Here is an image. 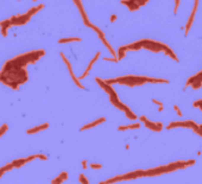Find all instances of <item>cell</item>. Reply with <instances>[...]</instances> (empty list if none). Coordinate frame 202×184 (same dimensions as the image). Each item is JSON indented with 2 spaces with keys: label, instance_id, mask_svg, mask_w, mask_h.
Segmentation results:
<instances>
[{
  "label": "cell",
  "instance_id": "cell-3",
  "mask_svg": "<svg viewBox=\"0 0 202 184\" xmlns=\"http://www.w3.org/2000/svg\"><path fill=\"white\" fill-rule=\"evenodd\" d=\"M48 127V124H44V125H42V126H39V127H36V128H32V130H29L28 131V133L30 134V133H33V132H37V131H39V130H43V128H47Z\"/></svg>",
  "mask_w": 202,
  "mask_h": 184
},
{
  "label": "cell",
  "instance_id": "cell-8",
  "mask_svg": "<svg viewBox=\"0 0 202 184\" xmlns=\"http://www.w3.org/2000/svg\"><path fill=\"white\" fill-rule=\"evenodd\" d=\"M82 166L86 169V160H83V162H82Z\"/></svg>",
  "mask_w": 202,
  "mask_h": 184
},
{
  "label": "cell",
  "instance_id": "cell-2",
  "mask_svg": "<svg viewBox=\"0 0 202 184\" xmlns=\"http://www.w3.org/2000/svg\"><path fill=\"white\" fill-rule=\"evenodd\" d=\"M104 120H105L104 118H101V119H99V120H96V121H94V122H92V124H89V125H86L84 127L81 128V131H84V130H87V128H89V127H93V126H95V125H97V124H100V122H102Z\"/></svg>",
  "mask_w": 202,
  "mask_h": 184
},
{
  "label": "cell",
  "instance_id": "cell-1",
  "mask_svg": "<svg viewBox=\"0 0 202 184\" xmlns=\"http://www.w3.org/2000/svg\"><path fill=\"white\" fill-rule=\"evenodd\" d=\"M99 56H100V52H96V55H95V57H94V58H93V61H92V62L89 63V65H88V68H87V70H86V72H84V74H83V75H82V76H81L80 78H83V77H86V75H87V74L89 72V69L92 68V65L94 64V62H95V61L97 59V57H99Z\"/></svg>",
  "mask_w": 202,
  "mask_h": 184
},
{
  "label": "cell",
  "instance_id": "cell-4",
  "mask_svg": "<svg viewBox=\"0 0 202 184\" xmlns=\"http://www.w3.org/2000/svg\"><path fill=\"white\" fill-rule=\"evenodd\" d=\"M80 38H65V39H60V43H67V42H80Z\"/></svg>",
  "mask_w": 202,
  "mask_h": 184
},
{
  "label": "cell",
  "instance_id": "cell-5",
  "mask_svg": "<svg viewBox=\"0 0 202 184\" xmlns=\"http://www.w3.org/2000/svg\"><path fill=\"white\" fill-rule=\"evenodd\" d=\"M80 182H81V183H89V182H88V179H87V178H84V176H83V175H81V176H80Z\"/></svg>",
  "mask_w": 202,
  "mask_h": 184
},
{
  "label": "cell",
  "instance_id": "cell-6",
  "mask_svg": "<svg viewBox=\"0 0 202 184\" xmlns=\"http://www.w3.org/2000/svg\"><path fill=\"white\" fill-rule=\"evenodd\" d=\"M90 166H92L93 169H100V167H101V165H95V164H92Z\"/></svg>",
  "mask_w": 202,
  "mask_h": 184
},
{
  "label": "cell",
  "instance_id": "cell-7",
  "mask_svg": "<svg viewBox=\"0 0 202 184\" xmlns=\"http://www.w3.org/2000/svg\"><path fill=\"white\" fill-rule=\"evenodd\" d=\"M114 19H117V17L116 16H112L111 17V22H114Z\"/></svg>",
  "mask_w": 202,
  "mask_h": 184
}]
</instances>
